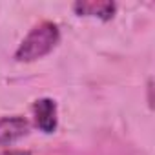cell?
I'll use <instances>...</instances> for the list:
<instances>
[{"label": "cell", "instance_id": "1", "mask_svg": "<svg viewBox=\"0 0 155 155\" xmlns=\"http://www.w3.org/2000/svg\"><path fill=\"white\" fill-rule=\"evenodd\" d=\"M60 40L58 26L53 22H40L35 26L26 38L20 42V46L15 51V60L18 62H35L46 55H49Z\"/></svg>", "mask_w": 155, "mask_h": 155}, {"label": "cell", "instance_id": "2", "mask_svg": "<svg viewBox=\"0 0 155 155\" xmlns=\"http://www.w3.org/2000/svg\"><path fill=\"white\" fill-rule=\"evenodd\" d=\"M33 115H35V124L42 133L46 135L55 133L58 119H57V102L53 99L49 97L37 99L33 104Z\"/></svg>", "mask_w": 155, "mask_h": 155}, {"label": "cell", "instance_id": "3", "mask_svg": "<svg viewBox=\"0 0 155 155\" xmlns=\"http://www.w3.org/2000/svg\"><path fill=\"white\" fill-rule=\"evenodd\" d=\"M28 133H29L28 119H24L20 115L0 119V146H11L17 140L24 139Z\"/></svg>", "mask_w": 155, "mask_h": 155}, {"label": "cell", "instance_id": "4", "mask_svg": "<svg viewBox=\"0 0 155 155\" xmlns=\"http://www.w3.org/2000/svg\"><path fill=\"white\" fill-rule=\"evenodd\" d=\"M73 9L79 17H95L101 20H110L113 18L117 6L106 0H84V2H75Z\"/></svg>", "mask_w": 155, "mask_h": 155}, {"label": "cell", "instance_id": "5", "mask_svg": "<svg viewBox=\"0 0 155 155\" xmlns=\"http://www.w3.org/2000/svg\"><path fill=\"white\" fill-rule=\"evenodd\" d=\"M0 155H31V151H28V150H2Z\"/></svg>", "mask_w": 155, "mask_h": 155}]
</instances>
